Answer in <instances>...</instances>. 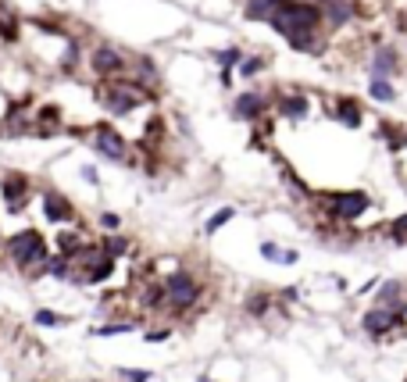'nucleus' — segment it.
<instances>
[{
  "label": "nucleus",
  "instance_id": "obj_1",
  "mask_svg": "<svg viewBox=\"0 0 407 382\" xmlns=\"http://www.w3.org/2000/svg\"><path fill=\"white\" fill-rule=\"evenodd\" d=\"M318 22H322V4H318V0H289V4H282L279 15L272 18V25L286 39H297L304 32H315Z\"/></svg>",
  "mask_w": 407,
  "mask_h": 382
},
{
  "label": "nucleus",
  "instance_id": "obj_2",
  "mask_svg": "<svg viewBox=\"0 0 407 382\" xmlns=\"http://www.w3.org/2000/svg\"><path fill=\"white\" fill-rule=\"evenodd\" d=\"M100 100H104V107H107L111 115H129L136 104H143V100H147V93H143L140 86L122 82V86H107Z\"/></svg>",
  "mask_w": 407,
  "mask_h": 382
},
{
  "label": "nucleus",
  "instance_id": "obj_3",
  "mask_svg": "<svg viewBox=\"0 0 407 382\" xmlns=\"http://www.w3.org/2000/svg\"><path fill=\"white\" fill-rule=\"evenodd\" d=\"M11 257H15V264H32V261H43L47 257V247H43V240H40V233H18L15 240H11Z\"/></svg>",
  "mask_w": 407,
  "mask_h": 382
},
{
  "label": "nucleus",
  "instance_id": "obj_4",
  "mask_svg": "<svg viewBox=\"0 0 407 382\" xmlns=\"http://www.w3.org/2000/svg\"><path fill=\"white\" fill-rule=\"evenodd\" d=\"M164 293L176 307H190L197 300V283H193V276H186V271H171L164 279Z\"/></svg>",
  "mask_w": 407,
  "mask_h": 382
},
{
  "label": "nucleus",
  "instance_id": "obj_5",
  "mask_svg": "<svg viewBox=\"0 0 407 382\" xmlns=\"http://www.w3.org/2000/svg\"><path fill=\"white\" fill-rule=\"evenodd\" d=\"M329 204H332V211L339 218H358V214L368 211V197L365 193H332Z\"/></svg>",
  "mask_w": 407,
  "mask_h": 382
},
{
  "label": "nucleus",
  "instance_id": "obj_6",
  "mask_svg": "<svg viewBox=\"0 0 407 382\" xmlns=\"http://www.w3.org/2000/svg\"><path fill=\"white\" fill-rule=\"evenodd\" d=\"M93 68L100 75H122L126 72V61H122V54L114 50V47H97L93 50Z\"/></svg>",
  "mask_w": 407,
  "mask_h": 382
},
{
  "label": "nucleus",
  "instance_id": "obj_7",
  "mask_svg": "<svg viewBox=\"0 0 407 382\" xmlns=\"http://www.w3.org/2000/svg\"><path fill=\"white\" fill-rule=\"evenodd\" d=\"M322 18H325L332 29L346 25V22L354 18V0H325V4H322Z\"/></svg>",
  "mask_w": 407,
  "mask_h": 382
},
{
  "label": "nucleus",
  "instance_id": "obj_8",
  "mask_svg": "<svg viewBox=\"0 0 407 382\" xmlns=\"http://www.w3.org/2000/svg\"><path fill=\"white\" fill-rule=\"evenodd\" d=\"M97 150H100L104 157H111V161H122V157H126V143H122V136L114 133V129H107V125L97 129Z\"/></svg>",
  "mask_w": 407,
  "mask_h": 382
},
{
  "label": "nucleus",
  "instance_id": "obj_9",
  "mask_svg": "<svg viewBox=\"0 0 407 382\" xmlns=\"http://www.w3.org/2000/svg\"><path fill=\"white\" fill-rule=\"evenodd\" d=\"M282 4H289V0H247L243 11H247V18H254V22H272Z\"/></svg>",
  "mask_w": 407,
  "mask_h": 382
},
{
  "label": "nucleus",
  "instance_id": "obj_10",
  "mask_svg": "<svg viewBox=\"0 0 407 382\" xmlns=\"http://www.w3.org/2000/svg\"><path fill=\"white\" fill-rule=\"evenodd\" d=\"M393 68H396V50L379 47L375 58H372V79H386V75H393Z\"/></svg>",
  "mask_w": 407,
  "mask_h": 382
},
{
  "label": "nucleus",
  "instance_id": "obj_11",
  "mask_svg": "<svg viewBox=\"0 0 407 382\" xmlns=\"http://www.w3.org/2000/svg\"><path fill=\"white\" fill-rule=\"evenodd\" d=\"M261 111H265V97H261V93H243V97L236 100V115L247 118V122L261 118Z\"/></svg>",
  "mask_w": 407,
  "mask_h": 382
},
{
  "label": "nucleus",
  "instance_id": "obj_12",
  "mask_svg": "<svg viewBox=\"0 0 407 382\" xmlns=\"http://www.w3.org/2000/svg\"><path fill=\"white\" fill-rule=\"evenodd\" d=\"M43 214L50 218V222H65V218L72 214V207H68V200L61 193H47L43 197Z\"/></svg>",
  "mask_w": 407,
  "mask_h": 382
},
{
  "label": "nucleus",
  "instance_id": "obj_13",
  "mask_svg": "<svg viewBox=\"0 0 407 382\" xmlns=\"http://www.w3.org/2000/svg\"><path fill=\"white\" fill-rule=\"evenodd\" d=\"M25 193H29V183H25L22 175H8V179H4V197H8L11 211H18V207L25 204Z\"/></svg>",
  "mask_w": 407,
  "mask_h": 382
},
{
  "label": "nucleus",
  "instance_id": "obj_14",
  "mask_svg": "<svg viewBox=\"0 0 407 382\" xmlns=\"http://www.w3.org/2000/svg\"><path fill=\"white\" fill-rule=\"evenodd\" d=\"M396 321H400V318H396L393 311L379 307V311H368V314H365V329H368V333H386L389 325H396Z\"/></svg>",
  "mask_w": 407,
  "mask_h": 382
},
{
  "label": "nucleus",
  "instance_id": "obj_15",
  "mask_svg": "<svg viewBox=\"0 0 407 382\" xmlns=\"http://www.w3.org/2000/svg\"><path fill=\"white\" fill-rule=\"evenodd\" d=\"M336 118H339L343 125L358 129V125H361V107H358L354 100H339V104H336Z\"/></svg>",
  "mask_w": 407,
  "mask_h": 382
},
{
  "label": "nucleus",
  "instance_id": "obj_16",
  "mask_svg": "<svg viewBox=\"0 0 407 382\" xmlns=\"http://www.w3.org/2000/svg\"><path fill=\"white\" fill-rule=\"evenodd\" d=\"M279 111L286 118H304L308 115V97H286V100H279Z\"/></svg>",
  "mask_w": 407,
  "mask_h": 382
},
{
  "label": "nucleus",
  "instance_id": "obj_17",
  "mask_svg": "<svg viewBox=\"0 0 407 382\" xmlns=\"http://www.w3.org/2000/svg\"><path fill=\"white\" fill-rule=\"evenodd\" d=\"M368 93H372L375 100H382V104H389V100L396 97V93H393V86H389L386 79H372V90H368Z\"/></svg>",
  "mask_w": 407,
  "mask_h": 382
},
{
  "label": "nucleus",
  "instance_id": "obj_18",
  "mask_svg": "<svg viewBox=\"0 0 407 382\" xmlns=\"http://www.w3.org/2000/svg\"><path fill=\"white\" fill-rule=\"evenodd\" d=\"M57 243H61L65 254H79V250H83V240H79L75 233H61V240H57Z\"/></svg>",
  "mask_w": 407,
  "mask_h": 382
},
{
  "label": "nucleus",
  "instance_id": "obj_19",
  "mask_svg": "<svg viewBox=\"0 0 407 382\" xmlns=\"http://www.w3.org/2000/svg\"><path fill=\"white\" fill-rule=\"evenodd\" d=\"M229 218H232V207H221L218 214H211V222H207V233H218V229L229 222Z\"/></svg>",
  "mask_w": 407,
  "mask_h": 382
},
{
  "label": "nucleus",
  "instance_id": "obj_20",
  "mask_svg": "<svg viewBox=\"0 0 407 382\" xmlns=\"http://www.w3.org/2000/svg\"><path fill=\"white\" fill-rule=\"evenodd\" d=\"M111 268H114V264H111V257H104V261H100V264H97V268L90 271V276H86V279L100 283V279H107V276H111Z\"/></svg>",
  "mask_w": 407,
  "mask_h": 382
},
{
  "label": "nucleus",
  "instance_id": "obj_21",
  "mask_svg": "<svg viewBox=\"0 0 407 382\" xmlns=\"http://www.w3.org/2000/svg\"><path fill=\"white\" fill-rule=\"evenodd\" d=\"M50 276L65 279V276H68V261H65V257H54V261H50Z\"/></svg>",
  "mask_w": 407,
  "mask_h": 382
},
{
  "label": "nucleus",
  "instance_id": "obj_22",
  "mask_svg": "<svg viewBox=\"0 0 407 382\" xmlns=\"http://www.w3.org/2000/svg\"><path fill=\"white\" fill-rule=\"evenodd\" d=\"M136 72H140V79H143V82H154V79H157V72H154V65H150L147 58L136 65Z\"/></svg>",
  "mask_w": 407,
  "mask_h": 382
},
{
  "label": "nucleus",
  "instance_id": "obj_23",
  "mask_svg": "<svg viewBox=\"0 0 407 382\" xmlns=\"http://www.w3.org/2000/svg\"><path fill=\"white\" fill-rule=\"evenodd\" d=\"M379 297H382V304H396V297H400V286H396V283H386Z\"/></svg>",
  "mask_w": 407,
  "mask_h": 382
},
{
  "label": "nucleus",
  "instance_id": "obj_24",
  "mask_svg": "<svg viewBox=\"0 0 407 382\" xmlns=\"http://www.w3.org/2000/svg\"><path fill=\"white\" fill-rule=\"evenodd\" d=\"M122 378H126V382H147L150 371H143V368H136V371H133V368H122Z\"/></svg>",
  "mask_w": 407,
  "mask_h": 382
},
{
  "label": "nucleus",
  "instance_id": "obj_25",
  "mask_svg": "<svg viewBox=\"0 0 407 382\" xmlns=\"http://www.w3.org/2000/svg\"><path fill=\"white\" fill-rule=\"evenodd\" d=\"M218 61H221V72H229V65H232V61H240V50H232V47H229V50H221V54H218Z\"/></svg>",
  "mask_w": 407,
  "mask_h": 382
},
{
  "label": "nucleus",
  "instance_id": "obj_26",
  "mask_svg": "<svg viewBox=\"0 0 407 382\" xmlns=\"http://www.w3.org/2000/svg\"><path fill=\"white\" fill-rule=\"evenodd\" d=\"M36 321H40V325H61L65 318H61V314H54V311H40Z\"/></svg>",
  "mask_w": 407,
  "mask_h": 382
},
{
  "label": "nucleus",
  "instance_id": "obj_27",
  "mask_svg": "<svg viewBox=\"0 0 407 382\" xmlns=\"http://www.w3.org/2000/svg\"><path fill=\"white\" fill-rule=\"evenodd\" d=\"M104 250H107V254H122V250H126V240H122V236H111V240L104 243Z\"/></svg>",
  "mask_w": 407,
  "mask_h": 382
},
{
  "label": "nucleus",
  "instance_id": "obj_28",
  "mask_svg": "<svg viewBox=\"0 0 407 382\" xmlns=\"http://www.w3.org/2000/svg\"><path fill=\"white\" fill-rule=\"evenodd\" d=\"M240 72H243V75H254V72H261V58H243Z\"/></svg>",
  "mask_w": 407,
  "mask_h": 382
},
{
  "label": "nucleus",
  "instance_id": "obj_29",
  "mask_svg": "<svg viewBox=\"0 0 407 382\" xmlns=\"http://www.w3.org/2000/svg\"><path fill=\"white\" fill-rule=\"evenodd\" d=\"M119 333H133V325H104L100 336H119Z\"/></svg>",
  "mask_w": 407,
  "mask_h": 382
},
{
  "label": "nucleus",
  "instance_id": "obj_30",
  "mask_svg": "<svg viewBox=\"0 0 407 382\" xmlns=\"http://www.w3.org/2000/svg\"><path fill=\"white\" fill-rule=\"evenodd\" d=\"M393 236H396V240H407V214L393 222Z\"/></svg>",
  "mask_w": 407,
  "mask_h": 382
},
{
  "label": "nucleus",
  "instance_id": "obj_31",
  "mask_svg": "<svg viewBox=\"0 0 407 382\" xmlns=\"http://www.w3.org/2000/svg\"><path fill=\"white\" fill-rule=\"evenodd\" d=\"M261 254H265V257H272V261H275V257H282V254H286V250H279V247H275V243H265V247H261Z\"/></svg>",
  "mask_w": 407,
  "mask_h": 382
},
{
  "label": "nucleus",
  "instance_id": "obj_32",
  "mask_svg": "<svg viewBox=\"0 0 407 382\" xmlns=\"http://www.w3.org/2000/svg\"><path fill=\"white\" fill-rule=\"evenodd\" d=\"M100 222H104V229H114V226H119V218H114V214H104Z\"/></svg>",
  "mask_w": 407,
  "mask_h": 382
},
{
  "label": "nucleus",
  "instance_id": "obj_33",
  "mask_svg": "<svg viewBox=\"0 0 407 382\" xmlns=\"http://www.w3.org/2000/svg\"><path fill=\"white\" fill-rule=\"evenodd\" d=\"M200 382H207V378H200Z\"/></svg>",
  "mask_w": 407,
  "mask_h": 382
}]
</instances>
